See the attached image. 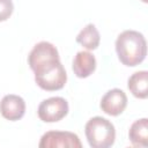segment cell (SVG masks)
I'll list each match as a JSON object with an SVG mask.
<instances>
[{
  "instance_id": "1",
  "label": "cell",
  "mask_w": 148,
  "mask_h": 148,
  "mask_svg": "<svg viewBox=\"0 0 148 148\" xmlns=\"http://www.w3.org/2000/svg\"><path fill=\"white\" fill-rule=\"evenodd\" d=\"M116 52L123 65L138 66L147 56V43L143 35L135 30L123 31L116 39Z\"/></svg>"
},
{
  "instance_id": "2",
  "label": "cell",
  "mask_w": 148,
  "mask_h": 148,
  "mask_svg": "<svg viewBox=\"0 0 148 148\" xmlns=\"http://www.w3.org/2000/svg\"><path fill=\"white\" fill-rule=\"evenodd\" d=\"M35 81L39 88L46 91H56L64 88L67 81L66 71L60 58H50L31 67Z\"/></svg>"
},
{
  "instance_id": "3",
  "label": "cell",
  "mask_w": 148,
  "mask_h": 148,
  "mask_svg": "<svg viewBox=\"0 0 148 148\" xmlns=\"http://www.w3.org/2000/svg\"><path fill=\"white\" fill-rule=\"evenodd\" d=\"M88 143L92 148H109L114 143L116 130L113 124L103 117H92L84 127Z\"/></svg>"
},
{
  "instance_id": "4",
  "label": "cell",
  "mask_w": 148,
  "mask_h": 148,
  "mask_svg": "<svg viewBox=\"0 0 148 148\" xmlns=\"http://www.w3.org/2000/svg\"><path fill=\"white\" fill-rule=\"evenodd\" d=\"M38 117L44 123H56L65 118L68 113V103L65 98L56 96L44 99L38 105Z\"/></svg>"
},
{
  "instance_id": "5",
  "label": "cell",
  "mask_w": 148,
  "mask_h": 148,
  "mask_svg": "<svg viewBox=\"0 0 148 148\" xmlns=\"http://www.w3.org/2000/svg\"><path fill=\"white\" fill-rule=\"evenodd\" d=\"M39 148H81L82 143L75 133L67 131H50L43 134Z\"/></svg>"
},
{
  "instance_id": "6",
  "label": "cell",
  "mask_w": 148,
  "mask_h": 148,
  "mask_svg": "<svg viewBox=\"0 0 148 148\" xmlns=\"http://www.w3.org/2000/svg\"><path fill=\"white\" fill-rule=\"evenodd\" d=\"M127 106L126 94L118 88L111 89L105 92L101 99V109L109 116H119Z\"/></svg>"
},
{
  "instance_id": "7",
  "label": "cell",
  "mask_w": 148,
  "mask_h": 148,
  "mask_svg": "<svg viewBox=\"0 0 148 148\" xmlns=\"http://www.w3.org/2000/svg\"><path fill=\"white\" fill-rule=\"evenodd\" d=\"M0 113L1 116L9 120L16 121L21 119L25 113V102L18 95H6L0 102Z\"/></svg>"
},
{
  "instance_id": "8",
  "label": "cell",
  "mask_w": 148,
  "mask_h": 148,
  "mask_svg": "<svg viewBox=\"0 0 148 148\" xmlns=\"http://www.w3.org/2000/svg\"><path fill=\"white\" fill-rule=\"evenodd\" d=\"M72 68L77 77H88L96 69V58L88 51H80L73 59Z\"/></svg>"
},
{
  "instance_id": "9",
  "label": "cell",
  "mask_w": 148,
  "mask_h": 148,
  "mask_svg": "<svg viewBox=\"0 0 148 148\" xmlns=\"http://www.w3.org/2000/svg\"><path fill=\"white\" fill-rule=\"evenodd\" d=\"M127 87L130 91L136 98L145 99L148 96V72L139 71L133 73L127 81Z\"/></svg>"
},
{
  "instance_id": "10",
  "label": "cell",
  "mask_w": 148,
  "mask_h": 148,
  "mask_svg": "<svg viewBox=\"0 0 148 148\" xmlns=\"http://www.w3.org/2000/svg\"><path fill=\"white\" fill-rule=\"evenodd\" d=\"M128 138L134 147L148 146V119L142 118L135 120L128 131Z\"/></svg>"
},
{
  "instance_id": "11",
  "label": "cell",
  "mask_w": 148,
  "mask_h": 148,
  "mask_svg": "<svg viewBox=\"0 0 148 148\" xmlns=\"http://www.w3.org/2000/svg\"><path fill=\"white\" fill-rule=\"evenodd\" d=\"M76 42L81 44L87 50H95L98 47L101 42V36L95 27V24L89 23L87 24L76 36Z\"/></svg>"
},
{
  "instance_id": "12",
  "label": "cell",
  "mask_w": 148,
  "mask_h": 148,
  "mask_svg": "<svg viewBox=\"0 0 148 148\" xmlns=\"http://www.w3.org/2000/svg\"><path fill=\"white\" fill-rule=\"evenodd\" d=\"M14 5L12 0H0V22L6 21L13 14Z\"/></svg>"
},
{
  "instance_id": "13",
  "label": "cell",
  "mask_w": 148,
  "mask_h": 148,
  "mask_svg": "<svg viewBox=\"0 0 148 148\" xmlns=\"http://www.w3.org/2000/svg\"><path fill=\"white\" fill-rule=\"evenodd\" d=\"M141 1H143V2H147V1H148V0H141Z\"/></svg>"
}]
</instances>
